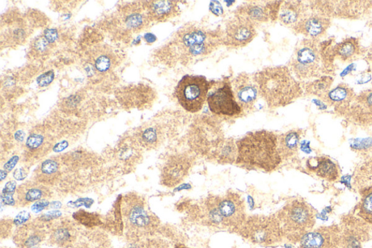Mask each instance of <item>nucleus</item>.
Masks as SVG:
<instances>
[{
	"label": "nucleus",
	"mask_w": 372,
	"mask_h": 248,
	"mask_svg": "<svg viewBox=\"0 0 372 248\" xmlns=\"http://www.w3.org/2000/svg\"><path fill=\"white\" fill-rule=\"evenodd\" d=\"M224 44V33L198 22L181 26L163 49V56L170 67H188L211 55Z\"/></svg>",
	"instance_id": "1"
},
{
	"label": "nucleus",
	"mask_w": 372,
	"mask_h": 248,
	"mask_svg": "<svg viewBox=\"0 0 372 248\" xmlns=\"http://www.w3.org/2000/svg\"><path fill=\"white\" fill-rule=\"evenodd\" d=\"M238 156L236 163L242 167L275 170L282 159L278 150V136L269 130L250 132L236 141Z\"/></svg>",
	"instance_id": "2"
},
{
	"label": "nucleus",
	"mask_w": 372,
	"mask_h": 248,
	"mask_svg": "<svg viewBox=\"0 0 372 248\" xmlns=\"http://www.w3.org/2000/svg\"><path fill=\"white\" fill-rule=\"evenodd\" d=\"M246 207L242 197L229 191L222 196L210 195L195 221L206 227L226 229L236 233L245 222Z\"/></svg>",
	"instance_id": "3"
},
{
	"label": "nucleus",
	"mask_w": 372,
	"mask_h": 248,
	"mask_svg": "<svg viewBox=\"0 0 372 248\" xmlns=\"http://www.w3.org/2000/svg\"><path fill=\"white\" fill-rule=\"evenodd\" d=\"M259 94L269 108L286 107L303 95V89L287 67H266L254 75Z\"/></svg>",
	"instance_id": "4"
},
{
	"label": "nucleus",
	"mask_w": 372,
	"mask_h": 248,
	"mask_svg": "<svg viewBox=\"0 0 372 248\" xmlns=\"http://www.w3.org/2000/svg\"><path fill=\"white\" fill-rule=\"evenodd\" d=\"M281 224L285 240L299 243L303 236L314 229L316 224L315 211L303 200L294 199L275 214Z\"/></svg>",
	"instance_id": "5"
},
{
	"label": "nucleus",
	"mask_w": 372,
	"mask_h": 248,
	"mask_svg": "<svg viewBox=\"0 0 372 248\" xmlns=\"http://www.w3.org/2000/svg\"><path fill=\"white\" fill-rule=\"evenodd\" d=\"M236 233L250 243L263 247L274 246L285 240L276 215L247 217Z\"/></svg>",
	"instance_id": "6"
},
{
	"label": "nucleus",
	"mask_w": 372,
	"mask_h": 248,
	"mask_svg": "<svg viewBox=\"0 0 372 248\" xmlns=\"http://www.w3.org/2000/svg\"><path fill=\"white\" fill-rule=\"evenodd\" d=\"M323 64L319 40L307 38L296 44L289 69L297 79L310 80L321 77Z\"/></svg>",
	"instance_id": "7"
},
{
	"label": "nucleus",
	"mask_w": 372,
	"mask_h": 248,
	"mask_svg": "<svg viewBox=\"0 0 372 248\" xmlns=\"http://www.w3.org/2000/svg\"><path fill=\"white\" fill-rule=\"evenodd\" d=\"M224 139L219 123L206 116L195 121L188 133V143L191 152L206 158Z\"/></svg>",
	"instance_id": "8"
},
{
	"label": "nucleus",
	"mask_w": 372,
	"mask_h": 248,
	"mask_svg": "<svg viewBox=\"0 0 372 248\" xmlns=\"http://www.w3.org/2000/svg\"><path fill=\"white\" fill-rule=\"evenodd\" d=\"M215 83V81L208 80L204 76L187 75L177 83L175 96L186 112L197 113L203 108Z\"/></svg>",
	"instance_id": "9"
},
{
	"label": "nucleus",
	"mask_w": 372,
	"mask_h": 248,
	"mask_svg": "<svg viewBox=\"0 0 372 248\" xmlns=\"http://www.w3.org/2000/svg\"><path fill=\"white\" fill-rule=\"evenodd\" d=\"M195 161V157L191 153L181 152L171 155L163 166L161 184L173 188L182 183L188 176Z\"/></svg>",
	"instance_id": "10"
},
{
	"label": "nucleus",
	"mask_w": 372,
	"mask_h": 248,
	"mask_svg": "<svg viewBox=\"0 0 372 248\" xmlns=\"http://www.w3.org/2000/svg\"><path fill=\"white\" fill-rule=\"evenodd\" d=\"M221 85L207 96V104L212 113L229 118L242 114V109L238 105L232 90L231 83L224 80Z\"/></svg>",
	"instance_id": "11"
},
{
	"label": "nucleus",
	"mask_w": 372,
	"mask_h": 248,
	"mask_svg": "<svg viewBox=\"0 0 372 248\" xmlns=\"http://www.w3.org/2000/svg\"><path fill=\"white\" fill-rule=\"evenodd\" d=\"M339 227L342 248H363L364 242L369 239V224L358 216L342 217Z\"/></svg>",
	"instance_id": "12"
},
{
	"label": "nucleus",
	"mask_w": 372,
	"mask_h": 248,
	"mask_svg": "<svg viewBox=\"0 0 372 248\" xmlns=\"http://www.w3.org/2000/svg\"><path fill=\"white\" fill-rule=\"evenodd\" d=\"M282 3L281 1L248 2L238 8L234 16L241 17L257 27L263 23L277 19Z\"/></svg>",
	"instance_id": "13"
},
{
	"label": "nucleus",
	"mask_w": 372,
	"mask_h": 248,
	"mask_svg": "<svg viewBox=\"0 0 372 248\" xmlns=\"http://www.w3.org/2000/svg\"><path fill=\"white\" fill-rule=\"evenodd\" d=\"M257 35L254 25L241 17L234 16L227 22L224 45L230 48H241L247 46Z\"/></svg>",
	"instance_id": "14"
},
{
	"label": "nucleus",
	"mask_w": 372,
	"mask_h": 248,
	"mask_svg": "<svg viewBox=\"0 0 372 248\" xmlns=\"http://www.w3.org/2000/svg\"><path fill=\"white\" fill-rule=\"evenodd\" d=\"M299 244V248H342L340 227L334 224L312 229Z\"/></svg>",
	"instance_id": "15"
},
{
	"label": "nucleus",
	"mask_w": 372,
	"mask_h": 248,
	"mask_svg": "<svg viewBox=\"0 0 372 248\" xmlns=\"http://www.w3.org/2000/svg\"><path fill=\"white\" fill-rule=\"evenodd\" d=\"M236 100L243 111L249 112L254 108L259 89L254 76L241 73L231 82Z\"/></svg>",
	"instance_id": "16"
},
{
	"label": "nucleus",
	"mask_w": 372,
	"mask_h": 248,
	"mask_svg": "<svg viewBox=\"0 0 372 248\" xmlns=\"http://www.w3.org/2000/svg\"><path fill=\"white\" fill-rule=\"evenodd\" d=\"M330 25L331 21L328 17L314 11L308 12L292 28L296 34L303 35L308 39H318L324 35Z\"/></svg>",
	"instance_id": "17"
},
{
	"label": "nucleus",
	"mask_w": 372,
	"mask_h": 248,
	"mask_svg": "<svg viewBox=\"0 0 372 248\" xmlns=\"http://www.w3.org/2000/svg\"><path fill=\"white\" fill-rule=\"evenodd\" d=\"M346 116L355 125L372 126V89L355 96Z\"/></svg>",
	"instance_id": "18"
},
{
	"label": "nucleus",
	"mask_w": 372,
	"mask_h": 248,
	"mask_svg": "<svg viewBox=\"0 0 372 248\" xmlns=\"http://www.w3.org/2000/svg\"><path fill=\"white\" fill-rule=\"evenodd\" d=\"M356 95L346 84H339L321 98L339 114L346 116Z\"/></svg>",
	"instance_id": "19"
},
{
	"label": "nucleus",
	"mask_w": 372,
	"mask_h": 248,
	"mask_svg": "<svg viewBox=\"0 0 372 248\" xmlns=\"http://www.w3.org/2000/svg\"><path fill=\"white\" fill-rule=\"evenodd\" d=\"M308 170L317 176L329 182H335L339 177L338 166L328 157H319L308 160Z\"/></svg>",
	"instance_id": "20"
},
{
	"label": "nucleus",
	"mask_w": 372,
	"mask_h": 248,
	"mask_svg": "<svg viewBox=\"0 0 372 248\" xmlns=\"http://www.w3.org/2000/svg\"><path fill=\"white\" fill-rule=\"evenodd\" d=\"M308 12V7L301 1L283 2L278 19L281 24L293 27L303 18Z\"/></svg>",
	"instance_id": "21"
},
{
	"label": "nucleus",
	"mask_w": 372,
	"mask_h": 248,
	"mask_svg": "<svg viewBox=\"0 0 372 248\" xmlns=\"http://www.w3.org/2000/svg\"><path fill=\"white\" fill-rule=\"evenodd\" d=\"M302 134L301 130H291L278 136V150L282 159H289L296 155Z\"/></svg>",
	"instance_id": "22"
},
{
	"label": "nucleus",
	"mask_w": 372,
	"mask_h": 248,
	"mask_svg": "<svg viewBox=\"0 0 372 248\" xmlns=\"http://www.w3.org/2000/svg\"><path fill=\"white\" fill-rule=\"evenodd\" d=\"M47 187L35 182H26L17 189V202L21 206H26L32 202L49 196Z\"/></svg>",
	"instance_id": "23"
},
{
	"label": "nucleus",
	"mask_w": 372,
	"mask_h": 248,
	"mask_svg": "<svg viewBox=\"0 0 372 248\" xmlns=\"http://www.w3.org/2000/svg\"><path fill=\"white\" fill-rule=\"evenodd\" d=\"M362 46L356 38H348L333 48V55L344 62H351L362 55Z\"/></svg>",
	"instance_id": "24"
},
{
	"label": "nucleus",
	"mask_w": 372,
	"mask_h": 248,
	"mask_svg": "<svg viewBox=\"0 0 372 248\" xmlns=\"http://www.w3.org/2000/svg\"><path fill=\"white\" fill-rule=\"evenodd\" d=\"M238 150L233 139H223L208 159L221 165L233 164L236 162Z\"/></svg>",
	"instance_id": "25"
},
{
	"label": "nucleus",
	"mask_w": 372,
	"mask_h": 248,
	"mask_svg": "<svg viewBox=\"0 0 372 248\" xmlns=\"http://www.w3.org/2000/svg\"><path fill=\"white\" fill-rule=\"evenodd\" d=\"M126 209L129 222L137 228L144 229L156 225L151 216L148 215L140 200L131 201Z\"/></svg>",
	"instance_id": "26"
},
{
	"label": "nucleus",
	"mask_w": 372,
	"mask_h": 248,
	"mask_svg": "<svg viewBox=\"0 0 372 248\" xmlns=\"http://www.w3.org/2000/svg\"><path fill=\"white\" fill-rule=\"evenodd\" d=\"M152 17L158 21H163L175 18L181 13V8L177 1H154L150 5Z\"/></svg>",
	"instance_id": "27"
},
{
	"label": "nucleus",
	"mask_w": 372,
	"mask_h": 248,
	"mask_svg": "<svg viewBox=\"0 0 372 248\" xmlns=\"http://www.w3.org/2000/svg\"><path fill=\"white\" fill-rule=\"evenodd\" d=\"M360 191L361 199L355 208L356 215L368 224L372 225V184Z\"/></svg>",
	"instance_id": "28"
},
{
	"label": "nucleus",
	"mask_w": 372,
	"mask_h": 248,
	"mask_svg": "<svg viewBox=\"0 0 372 248\" xmlns=\"http://www.w3.org/2000/svg\"><path fill=\"white\" fill-rule=\"evenodd\" d=\"M43 232L35 227L21 228L16 237L17 245L23 248H33L43 240Z\"/></svg>",
	"instance_id": "29"
},
{
	"label": "nucleus",
	"mask_w": 372,
	"mask_h": 248,
	"mask_svg": "<svg viewBox=\"0 0 372 248\" xmlns=\"http://www.w3.org/2000/svg\"><path fill=\"white\" fill-rule=\"evenodd\" d=\"M333 81V78L331 77H321L319 80L307 83L305 86V91L308 94L322 98L327 92L330 91Z\"/></svg>",
	"instance_id": "30"
},
{
	"label": "nucleus",
	"mask_w": 372,
	"mask_h": 248,
	"mask_svg": "<svg viewBox=\"0 0 372 248\" xmlns=\"http://www.w3.org/2000/svg\"><path fill=\"white\" fill-rule=\"evenodd\" d=\"M354 185L360 189L372 184V156L354 174Z\"/></svg>",
	"instance_id": "31"
},
{
	"label": "nucleus",
	"mask_w": 372,
	"mask_h": 248,
	"mask_svg": "<svg viewBox=\"0 0 372 248\" xmlns=\"http://www.w3.org/2000/svg\"><path fill=\"white\" fill-rule=\"evenodd\" d=\"M58 163L53 159H48L43 162L40 167V181H49L53 180L58 171Z\"/></svg>",
	"instance_id": "32"
},
{
	"label": "nucleus",
	"mask_w": 372,
	"mask_h": 248,
	"mask_svg": "<svg viewBox=\"0 0 372 248\" xmlns=\"http://www.w3.org/2000/svg\"><path fill=\"white\" fill-rule=\"evenodd\" d=\"M53 242L60 246L69 245L73 238L71 229L67 227H59L52 233Z\"/></svg>",
	"instance_id": "33"
},
{
	"label": "nucleus",
	"mask_w": 372,
	"mask_h": 248,
	"mask_svg": "<svg viewBox=\"0 0 372 248\" xmlns=\"http://www.w3.org/2000/svg\"><path fill=\"white\" fill-rule=\"evenodd\" d=\"M17 186V182L13 181H8L6 184L1 195L2 202L6 206H12L16 203L13 198V195L16 192Z\"/></svg>",
	"instance_id": "34"
},
{
	"label": "nucleus",
	"mask_w": 372,
	"mask_h": 248,
	"mask_svg": "<svg viewBox=\"0 0 372 248\" xmlns=\"http://www.w3.org/2000/svg\"><path fill=\"white\" fill-rule=\"evenodd\" d=\"M73 216L76 218V220L87 227L96 226L100 223L98 215L87 213L84 211H80L74 214Z\"/></svg>",
	"instance_id": "35"
},
{
	"label": "nucleus",
	"mask_w": 372,
	"mask_h": 248,
	"mask_svg": "<svg viewBox=\"0 0 372 248\" xmlns=\"http://www.w3.org/2000/svg\"><path fill=\"white\" fill-rule=\"evenodd\" d=\"M112 67L111 57L107 55H101L96 58L95 67L99 72H106Z\"/></svg>",
	"instance_id": "36"
},
{
	"label": "nucleus",
	"mask_w": 372,
	"mask_h": 248,
	"mask_svg": "<svg viewBox=\"0 0 372 248\" xmlns=\"http://www.w3.org/2000/svg\"><path fill=\"white\" fill-rule=\"evenodd\" d=\"M144 23V19L141 14L134 13L130 15L126 19L127 26L132 28H140Z\"/></svg>",
	"instance_id": "37"
},
{
	"label": "nucleus",
	"mask_w": 372,
	"mask_h": 248,
	"mask_svg": "<svg viewBox=\"0 0 372 248\" xmlns=\"http://www.w3.org/2000/svg\"><path fill=\"white\" fill-rule=\"evenodd\" d=\"M44 142V137L39 134H32L26 141V147L29 150H37L41 147Z\"/></svg>",
	"instance_id": "38"
},
{
	"label": "nucleus",
	"mask_w": 372,
	"mask_h": 248,
	"mask_svg": "<svg viewBox=\"0 0 372 248\" xmlns=\"http://www.w3.org/2000/svg\"><path fill=\"white\" fill-rule=\"evenodd\" d=\"M54 78V71L51 70L41 75L37 79V82L40 87H47L53 82Z\"/></svg>",
	"instance_id": "39"
},
{
	"label": "nucleus",
	"mask_w": 372,
	"mask_h": 248,
	"mask_svg": "<svg viewBox=\"0 0 372 248\" xmlns=\"http://www.w3.org/2000/svg\"><path fill=\"white\" fill-rule=\"evenodd\" d=\"M50 44L44 37L37 39L34 44L35 50L40 53L46 52L48 50Z\"/></svg>",
	"instance_id": "40"
},
{
	"label": "nucleus",
	"mask_w": 372,
	"mask_h": 248,
	"mask_svg": "<svg viewBox=\"0 0 372 248\" xmlns=\"http://www.w3.org/2000/svg\"><path fill=\"white\" fill-rule=\"evenodd\" d=\"M94 203V200L89 198L79 199L74 202H70L69 205L73 208H79L80 206H85L86 208H91Z\"/></svg>",
	"instance_id": "41"
},
{
	"label": "nucleus",
	"mask_w": 372,
	"mask_h": 248,
	"mask_svg": "<svg viewBox=\"0 0 372 248\" xmlns=\"http://www.w3.org/2000/svg\"><path fill=\"white\" fill-rule=\"evenodd\" d=\"M44 38L49 44H53L58 39V32L55 28H47L44 33Z\"/></svg>",
	"instance_id": "42"
},
{
	"label": "nucleus",
	"mask_w": 372,
	"mask_h": 248,
	"mask_svg": "<svg viewBox=\"0 0 372 248\" xmlns=\"http://www.w3.org/2000/svg\"><path fill=\"white\" fill-rule=\"evenodd\" d=\"M50 206V202L46 199L37 201L32 207V210L35 213H39L46 209Z\"/></svg>",
	"instance_id": "43"
},
{
	"label": "nucleus",
	"mask_w": 372,
	"mask_h": 248,
	"mask_svg": "<svg viewBox=\"0 0 372 248\" xmlns=\"http://www.w3.org/2000/svg\"><path fill=\"white\" fill-rule=\"evenodd\" d=\"M29 218H30V213L26 211L21 212L15 218L14 224L18 226L24 224Z\"/></svg>",
	"instance_id": "44"
},
{
	"label": "nucleus",
	"mask_w": 372,
	"mask_h": 248,
	"mask_svg": "<svg viewBox=\"0 0 372 248\" xmlns=\"http://www.w3.org/2000/svg\"><path fill=\"white\" fill-rule=\"evenodd\" d=\"M62 215L61 211H55L48 212L41 216L40 220L42 222H49Z\"/></svg>",
	"instance_id": "45"
},
{
	"label": "nucleus",
	"mask_w": 372,
	"mask_h": 248,
	"mask_svg": "<svg viewBox=\"0 0 372 248\" xmlns=\"http://www.w3.org/2000/svg\"><path fill=\"white\" fill-rule=\"evenodd\" d=\"M210 10L216 17H220L223 14V8L220 2L218 1L211 2Z\"/></svg>",
	"instance_id": "46"
},
{
	"label": "nucleus",
	"mask_w": 372,
	"mask_h": 248,
	"mask_svg": "<svg viewBox=\"0 0 372 248\" xmlns=\"http://www.w3.org/2000/svg\"><path fill=\"white\" fill-rule=\"evenodd\" d=\"M19 160V157L18 156H14L12 157L8 163H6L4 166V169L7 171H11L15 166H17Z\"/></svg>",
	"instance_id": "47"
},
{
	"label": "nucleus",
	"mask_w": 372,
	"mask_h": 248,
	"mask_svg": "<svg viewBox=\"0 0 372 248\" xmlns=\"http://www.w3.org/2000/svg\"><path fill=\"white\" fill-rule=\"evenodd\" d=\"M26 176L27 172L24 168H19L13 172V177L18 181H23Z\"/></svg>",
	"instance_id": "48"
},
{
	"label": "nucleus",
	"mask_w": 372,
	"mask_h": 248,
	"mask_svg": "<svg viewBox=\"0 0 372 248\" xmlns=\"http://www.w3.org/2000/svg\"><path fill=\"white\" fill-rule=\"evenodd\" d=\"M69 143L67 141H63L62 143H59L57 145H55V148L53 149L54 152H60L64 150L66 148H67Z\"/></svg>",
	"instance_id": "49"
},
{
	"label": "nucleus",
	"mask_w": 372,
	"mask_h": 248,
	"mask_svg": "<svg viewBox=\"0 0 372 248\" xmlns=\"http://www.w3.org/2000/svg\"><path fill=\"white\" fill-rule=\"evenodd\" d=\"M80 100L78 99V96H71L69 98H68L67 104L71 107H76L79 104Z\"/></svg>",
	"instance_id": "50"
},
{
	"label": "nucleus",
	"mask_w": 372,
	"mask_h": 248,
	"mask_svg": "<svg viewBox=\"0 0 372 248\" xmlns=\"http://www.w3.org/2000/svg\"><path fill=\"white\" fill-rule=\"evenodd\" d=\"M144 39L148 43H153L157 40V37L152 33H146Z\"/></svg>",
	"instance_id": "51"
},
{
	"label": "nucleus",
	"mask_w": 372,
	"mask_h": 248,
	"mask_svg": "<svg viewBox=\"0 0 372 248\" xmlns=\"http://www.w3.org/2000/svg\"><path fill=\"white\" fill-rule=\"evenodd\" d=\"M24 138H25V133L22 130L17 131L16 134H15V139H16L17 141L19 142H22L24 140Z\"/></svg>",
	"instance_id": "52"
},
{
	"label": "nucleus",
	"mask_w": 372,
	"mask_h": 248,
	"mask_svg": "<svg viewBox=\"0 0 372 248\" xmlns=\"http://www.w3.org/2000/svg\"><path fill=\"white\" fill-rule=\"evenodd\" d=\"M50 207L52 209H60L62 207V203L60 202H53L50 204Z\"/></svg>",
	"instance_id": "53"
},
{
	"label": "nucleus",
	"mask_w": 372,
	"mask_h": 248,
	"mask_svg": "<svg viewBox=\"0 0 372 248\" xmlns=\"http://www.w3.org/2000/svg\"><path fill=\"white\" fill-rule=\"evenodd\" d=\"M174 248H191V247H188L182 243H177L175 244Z\"/></svg>",
	"instance_id": "54"
},
{
	"label": "nucleus",
	"mask_w": 372,
	"mask_h": 248,
	"mask_svg": "<svg viewBox=\"0 0 372 248\" xmlns=\"http://www.w3.org/2000/svg\"><path fill=\"white\" fill-rule=\"evenodd\" d=\"M0 174H1V177H1V181H3L7 177V172L3 170Z\"/></svg>",
	"instance_id": "55"
}]
</instances>
